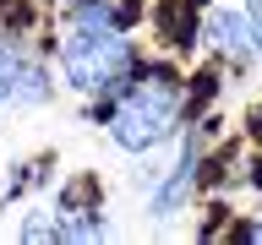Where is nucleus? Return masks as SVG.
Wrapping results in <instances>:
<instances>
[{
	"label": "nucleus",
	"instance_id": "1",
	"mask_svg": "<svg viewBox=\"0 0 262 245\" xmlns=\"http://www.w3.org/2000/svg\"><path fill=\"white\" fill-rule=\"evenodd\" d=\"M180 109H186V87H180L175 71H164V65L142 71V77L120 93V104H115V114H110L115 147H120V153H153L159 142H169L180 131Z\"/></svg>",
	"mask_w": 262,
	"mask_h": 245
},
{
	"label": "nucleus",
	"instance_id": "5",
	"mask_svg": "<svg viewBox=\"0 0 262 245\" xmlns=\"http://www.w3.org/2000/svg\"><path fill=\"white\" fill-rule=\"evenodd\" d=\"M196 169H202V163H196V142H186L180 147V163L159 180V191L147 196V218H159V224L175 218V212L191 202V191H196Z\"/></svg>",
	"mask_w": 262,
	"mask_h": 245
},
{
	"label": "nucleus",
	"instance_id": "4",
	"mask_svg": "<svg viewBox=\"0 0 262 245\" xmlns=\"http://www.w3.org/2000/svg\"><path fill=\"white\" fill-rule=\"evenodd\" d=\"M202 38H208L224 60H257L262 44H257V28H251V16L246 11H208V22H202Z\"/></svg>",
	"mask_w": 262,
	"mask_h": 245
},
{
	"label": "nucleus",
	"instance_id": "3",
	"mask_svg": "<svg viewBox=\"0 0 262 245\" xmlns=\"http://www.w3.org/2000/svg\"><path fill=\"white\" fill-rule=\"evenodd\" d=\"M44 98H49V71L38 60H28L11 38H0V109L44 104Z\"/></svg>",
	"mask_w": 262,
	"mask_h": 245
},
{
	"label": "nucleus",
	"instance_id": "2",
	"mask_svg": "<svg viewBox=\"0 0 262 245\" xmlns=\"http://www.w3.org/2000/svg\"><path fill=\"white\" fill-rule=\"evenodd\" d=\"M131 65H137L131 38L110 22H71V33L60 38V77L77 93H110Z\"/></svg>",
	"mask_w": 262,
	"mask_h": 245
},
{
	"label": "nucleus",
	"instance_id": "7",
	"mask_svg": "<svg viewBox=\"0 0 262 245\" xmlns=\"http://www.w3.org/2000/svg\"><path fill=\"white\" fill-rule=\"evenodd\" d=\"M241 234H246V240H262V218H257V224H246Z\"/></svg>",
	"mask_w": 262,
	"mask_h": 245
},
{
	"label": "nucleus",
	"instance_id": "6",
	"mask_svg": "<svg viewBox=\"0 0 262 245\" xmlns=\"http://www.w3.org/2000/svg\"><path fill=\"white\" fill-rule=\"evenodd\" d=\"M246 16H251V28H257V44H262V0H246Z\"/></svg>",
	"mask_w": 262,
	"mask_h": 245
}]
</instances>
